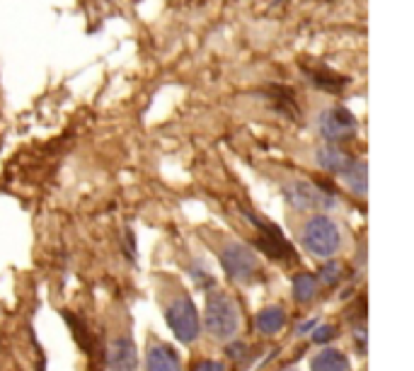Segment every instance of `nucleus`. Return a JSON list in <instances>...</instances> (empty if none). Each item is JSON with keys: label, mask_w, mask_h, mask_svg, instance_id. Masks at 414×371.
<instances>
[{"label": "nucleus", "mask_w": 414, "mask_h": 371, "mask_svg": "<svg viewBox=\"0 0 414 371\" xmlns=\"http://www.w3.org/2000/svg\"><path fill=\"white\" fill-rule=\"evenodd\" d=\"M206 330L216 340H228L240 328V311L235 301L225 294H211L206 301Z\"/></svg>", "instance_id": "obj_1"}, {"label": "nucleus", "mask_w": 414, "mask_h": 371, "mask_svg": "<svg viewBox=\"0 0 414 371\" xmlns=\"http://www.w3.org/2000/svg\"><path fill=\"white\" fill-rule=\"evenodd\" d=\"M342 245L337 224L327 216H315L303 229V247L313 257H332Z\"/></svg>", "instance_id": "obj_2"}, {"label": "nucleus", "mask_w": 414, "mask_h": 371, "mask_svg": "<svg viewBox=\"0 0 414 371\" xmlns=\"http://www.w3.org/2000/svg\"><path fill=\"white\" fill-rule=\"evenodd\" d=\"M284 197L291 206H295V209L300 211L332 209V206L337 204V195H334L327 185H322V182H318V185L305 182V180L288 182V185L284 187Z\"/></svg>", "instance_id": "obj_3"}, {"label": "nucleus", "mask_w": 414, "mask_h": 371, "mask_svg": "<svg viewBox=\"0 0 414 371\" xmlns=\"http://www.w3.org/2000/svg\"><path fill=\"white\" fill-rule=\"evenodd\" d=\"M167 315V325L172 328V333L177 335V340L184 345L194 343L201 333V323H199V313H196V306L191 304V299L187 294L177 296L165 311Z\"/></svg>", "instance_id": "obj_4"}, {"label": "nucleus", "mask_w": 414, "mask_h": 371, "mask_svg": "<svg viewBox=\"0 0 414 371\" xmlns=\"http://www.w3.org/2000/svg\"><path fill=\"white\" fill-rule=\"evenodd\" d=\"M221 265H223L225 274L235 281H255L259 274V260L250 247L245 245H228L221 250Z\"/></svg>", "instance_id": "obj_5"}, {"label": "nucleus", "mask_w": 414, "mask_h": 371, "mask_svg": "<svg viewBox=\"0 0 414 371\" xmlns=\"http://www.w3.org/2000/svg\"><path fill=\"white\" fill-rule=\"evenodd\" d=\"M320 131L329 141H347L356 133V117L344 107H332L320 117Z\"/></svg>", "instance_id": "obj_6"}, {"label": "nucleus", "mask_w": 414, "mask_h": 371, "mask_svg": "<svg viewBox=\"0 0 414 371\" xmlns=\"http://www.w3.org/2000/svg\"><path fill=\"white\" fill-rule=\"evenodd\" d=\"M245 216L250 219V224L255 226V229L259 231V238H257V245L262 247L267 255H272V257H291V245L284 240V236H281V231L276 229V226H269L267 221H262V219H257L255 214H250V211H245Z\"/></svg>", "instance_id": "obj_7"}, {"label": "nucleus", "mask_w": 414, "mask_h": 371, "mask_svg": "<svg viewBox=\"0 0 414 371\" xmlns=\"http://www.w3.org/2000/svg\"><path fill=\"white\" fill-rule=\"evenodd\" d=\"M112 371H136L138 367V349L131 338H119L110 347V359H107Z\"/></svg>", "instance_id": "obj_8"}, {"label": "nucleus", "mask_w": 414, "mask_h": 371, "mask_svg": "<svg viewBox=\"0 0 414 371\" xmlns=\"http://www.w3.org/2000/svg\"><path fill=\"white\" fill-rule=\"evenodd\" d=\"M315 158H318V165L322 167V170L337 172V175H342V172L354 163V158L349 156L342 146H337V143H327V146L318 148Z\"/></svg>", "instance_id": "obj_9"}, {"label": "nucleus", "mask_w": 414, "mask_h": 371, "mask_svg": "<svg viewBox=\"0 0 414 371\" xmlns=\"http://www.w3.org/2000/svg\"><path fill=\"white\" fill-rule=\"evenodd\" d=\"M146 369L148 371H180V359H177L175 349H170L167 345H153V347L148 349Z\"/></svg>", "instance_id": "obj_10"}, {"label": "nucleus", "mask_w": 414, "mask_h": 371, "mask_svg": "<svg viewBox=\"0 0 414 371\" xmlns=\"http://www.w3.org/2000/svg\"><path fill=\"white\" fill-rule=\"evenodd\" d=\"M257 330L264 335H276L281 328L286 325V313L279 308V306H269V308L259 311L257 313Z\"/></svg>", "instance_id": "obj_11"}, {"label": "nucleus", "mask_w": 414, "mask_h": 371, "mask_svg": "<svg viewBox=\"0 0 414 371\" xmlns=\"http://www.w3.org/2000/svg\"><path fill=\"white\" fill-rule=\"evenodd\" d=\"M344 175V180H347V185H349V190L354 192V195H359V197H363L366 195V190H368V167H366V163H361V160H354L352 165L347 167V170L342 172Z\"/></svg>", "instance_id": "obj_12"}, {"label": "nucleus", "mask_w": 414, "mask_h": 371, "mask_svg": "<svg viewBox=\"0 0 414 371\" xmlns=\"http://www.w3.org/2000/svg\"><path fill=\"white\" fill-rule=\"evenodd\" d=\"M313 371H349V362L337 349H325L313 359Z\"/></svg>", "instance_id": "obj_13"}, {"label": "nucleus", "mask_w": 414, "mask_h": 371, "mask_svg": "<svg viewBox=\"0 0 414 371\" xmlns=\"http://www.w3.org/2000/svg\"><path fill=\"white\" fill-rule=\"evenodd\" d=\"M315 289H318V281H315V277L310 274H295L293 277V294L298 301H310L315 296Z\"/></svg>", "instance_id": "obj_14"}, {"label": "nucleus", "mask_w": 414, "mask_h": 371, "mask_svg": "<svg viewBox=\"0 0 414 371\" xmlns=\"http://www.w3.org/2000/svg\"><path fill=\"white\" fill-rule=\"evenodd\" d=\"M339 277H342V265H339L337 260L327 262V265L320 270V279H322L325 284H337Z\"/></svg>", "instance_id": "obj_15"}, {"label": "nucleus", "mask_w": 414, "mask_h": 371, "mask_svg": "<svg viewBox=\"0 0 414 371\" xmlns=\"http://www.w3.org/2000/svg\"><path fill=\"white\" fill-rule=\"evenodd\" d=\"M334 335H337V330H334L332 325H320V328L313 333V340H315V343H320V345H325V343H329Z\"/></svg>", "instance_id": "obj_16"}, {"label": "nucleus", "mask_w": 414, "mask_h": 371, "mask_svg": "<svg viewBox=\"0 0 414 371\" xmlns=\"http://www.w3.org/2000/svg\"><path fill=\"white\" fill-rule=\"evenodd\" d=\"M194 371H225V364L214 362V359H204L194 367Z\"/></svg>", "instance_id": "obj_17"}, {"label": "nucleus", "mask_w": 414, "mask_h": 371, "mask_svg": "<svg viewBox=\"0 0 414 371\" xmlns=\"http://www.w3.org/2000/svg\"><path fill=\"white\" fill-rule=\"evenodd\" d=\"M228 354H230V357H233V359H240V357H243V354H245V345H235V347H230V349H228Z\"/></svg>", "instance_id": "obj_18"}]
</instances>
